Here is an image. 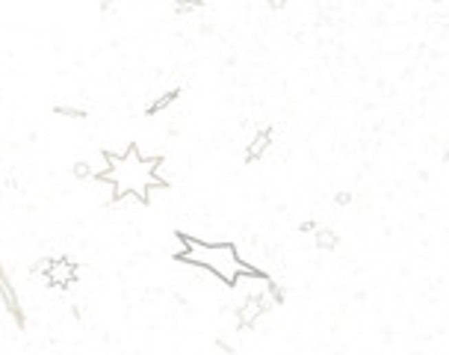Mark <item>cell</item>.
<instances>
[{"label":"cell","mask_w":449,"mask_h":355,"mask_svg":"<svg viewBox=\"0 0 449 355\" xmlns=\"http://www.w3.org/2000/svg\"><path fill=\"white\" fill-rule=\"evenodd\" d=\"M437 3H441V0H437Z\"/></svg>","instance_id":"cell-15"},{"label":"cell","mask_w":449,"mask_h":355,"mask_svg":"<svg viewBox=\"0 0 449 355\" xmlns=\"http://www.w3.org/2000/svg\"><path fill=\"white\" fill-rule=\"evenodd\" d=\"M39 272L47 279V284L54 288H68V284L77 281V263L72 258H54V261H45L39 266Z\"/></svg>","instance_id":"cell-3"},{"label":"cell","mask_w":449,"mask_h":355,"mask_svg":"<svg viewBox=\"0 0 449 355\" xmlns=\"http://www.w3.org/2000/svg\"><path fill=\"white\" fill-rule=\"evenodd\" d=\"M181 246H184V252H181L184 263L204 266V270H210L216 279H222L225 284H234V279L243 272H254V266L239 258L231 243H204V240H198V237L181 234Z\"/></svg>","instance_id":"cell-2"},{"label":"cell","mask_w":449,"mask_h":355,"mask_svg":"<svg viewBox=\"0 0 449 355\" xmlns=\"http://www.w3.org/2000/svg\"><path fill=\"white\" fill-rule=\"evenodd\" d=\"M275 133L269 131V127H261L257 133H252V142L245 148V160H261V157L269 151V145H272Z\"/></svg>","instance_id":"cell-6"},{"label":"cell","mask_w":449,"mask_h":355,"mask_svg":"<svg viewBox=\"0 0 449 355\" xmlns=\"http://www.w3.org/2000/svg\"><path fill=\"white\" fill-rule=\"evenodd\" d=\"M86 169H89V181H98V178H104L109 172V154L101 151L92 160H86Z\"/></svg>","instance_id":"cell-7"},{"label":"cell","mask_w":449,"mask_h":355,"mask_svg":"<svg viewBox=\"0 0 449 355\" xmlns=\"http://www.w3.org/2000/svg\"><path fill=\"white\" fill-rule=\"evenodd\" d=\"M0 296H3V305H6V311L15 317L18 325H24V314H21V302H18V293L12 288V281L6 279V272L0 270Z\"/></svg>","instance_id":"cell-5"},{"label":"cell","mask_w":449,"mask_h":355,"mask_svg":"<svg viewBox=\"0 0 449 355\" xmlns=\"http://www.w3.org/2000/svg\"><path fill=\"white\" fill-rule=\"evenodd\" d=\"M316 246H319V249H325V252L337 249V234L328 231V228H319L316 231Z\"/></svg>","instance_id":"cell-8"},{"label":"cell","mask_w":449,"mask_h":355,"mask_svg":"<svg viewBox=\"0 0 449 355\" xmlns=\"http://www.w3.org/2000/svg\"><path fill=\"white\" fill-rule=\"evenodd\" d=\"M74 175H77V178H86V181H89V169H86V160L74 163Z\"/></svg>","instance_id":"cell-12"},{"label":"cell","mask_w":449,"mask_h":355,"mask_svg":"<svg viewBox=\"0 0 449 355\" xmlns=\"http://www.w3.org/2000/svg\"><path fill=\"white\" fill-rule=\"evenodd\" d=\"M59 116H74V118H86V110H74V107H56Z\"/></svg>","instance_id":"cell-11"},{"label":"cell","mask_w":449,"mask_h":355,"mask_svg":"<svg viewBox=\"0 0 449 355\" xmlns=\"http://www.w3.org/2000/svg\"><path fill=\"white\" fill-rule=\"evenodd\" d=\"M154 166H157V157L148 160V157L139 154L136 145H127L124 154H109V172L104 178L113 184L116 199H118V195H124V193H133L139 202L148 204V202H151V190L163 186L157 181V175H154Z\"/></svg>","instance_id":"cell-1"},{"label":"cell","mask_w":449,"mask_h":355,"mask_svg":"<svg viewBox=\"0 0 449 355\" xmlns=\"http://www.w3.org/2000/svg\"><path fill=\"white\" fill-rule=\"evenodd\" d=\"M172 3H175V9H177V12H181V15H186V12H193V9H198V6H201V0H172Z\"/></svg>","instance_id":"cell-10"},{"label":"cell","mask_w":449,"mask_h":355,"mask_svg":"<svg viewBox=\"0 0 449 355\" xmlns=\"http://www.w3.org/2000/svg\"><path fill=\"white\" fill-rule=\"evenodd\" d=\"M269 6H272V9H281V6H284V0H269Z\"/></svg>","instance_id":"cell-14"},{"label":"cell","mask_w":449,"mask_h":355,"mask_svg":"<svg viewBox=\"0 0 449 355\" xmlns=\"http://www.w3.org/2000/svg\"><path fill=\"white\" fill-rule=\"evenodd\" d=\"M269 308H266V302L261 299V293L257 296H245L243 302H239V308H237V323H239V329H252V325L263 317Z\"/></svg>","instance_id":"cell-4"},{"label":"cell","mask_w":449,"mask_h":355,"mask_svg":"<svg viewBox=\"0 0 449 355\" xmlns=\"http://www.w3.org/2000/svg\"><path fill=\"white\" fill-rule=\"evenodd\" d=\"M177 95H181V92H166V95H160V98H157V101H154L151 107H148V113H151V116H154V113H163V110H166V107H168V104H172V101H175V98H177Z\"/></svg>","instance_id":"cell-9"},{"label":"cell","mask_w":449,"mask_h":355,"mask_svg":"<svg viewBox=\"0 0 449 355\" xmlns=\"http://www.w3.org/2000/svg\"><path fill=\"white\" fill-rule=\"evenodd\" d=\"M337 202H340V204H349V202H352V195H349V193H340V195H337Z\"/></svg>","instance_id":"cell-13"}]
</instances>
